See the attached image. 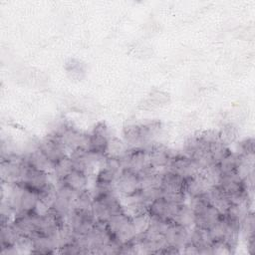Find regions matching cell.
I'll list each match as a JSON object with an SVG mask.
<instances>
[{"mask_svg": "<svg viewBox=\"0 0 255 255\" xmlns=\"http://www.w3.org/2000/svg\"><path fill=\"white\" fill-rule=\"evenodd\" d=\"M106 225L113 238L121 245L130 242L136 235L131 217L127 212L112 216Z\"/></svg>", "mask_w": 255, "mask_h": 255, "instance_id": "cell-1", "label": "cell"}, {"mask_svg": "<svg viewBox=\"0 0 255 255\" xmlns=\"http://www.w3.org/2000/svg\"><path fill=\"white\" fill-rule=\"evenodd\" d=\"M166 170L172 171L177 175L181 176L182 178H188L195 175H198L201 171V168L190 157H187L181 153L175 154L169 161Z\"/></svg>", "mask_w": 255, "mask_h": 255, "instance_id": "cell-2", "label": "cell"}, {"mask_svg": "<svg viewBox=\"0 0 255 255\" xmlns=\"http://www.w3.org/2000/svg\"><path fill=\"white\" fill-rule=\"evenodd\" d=\"M140 189L139 177L128 169H123L116 181L117 193L128 198L135 195Z\"/></svg>", "mask_w": 255, "mask_h": 255, "instance_id": "cell-3", "label": "cell"}, {"mask_svg": "<svg viewBox=\"0 0 255 255\" xmlns=\"http://www.w3.org/2000/svg\"><path fill=\"white\" fill-rule=\"evenodd\" d=\"M39 149L53 163L68 155L66 152L67 149L60 140V138L52 133H48L45 137L39 140Z\"/></svg>", "mask_w": 255, "mask_h": 255, "instance_id": "cell-4", "label": "cell"}, {"mask_svg": "<svg viewBox=\"0 0 255 255\" xmlns=\"http://www.w3.org/2000/svg\"><path fill=\"white\" fill-rule=\"evenodd\" d=\"M50 182L49 180V173L36 169L32 166H29L28 164H26L23 175L21 177L20 184H22L23 186L36 190V191H40L42 188H44L48 183Z\"/></svg>", "mask_w": 255, "mask_h": 255, "instance_id": "cell-5", "label": "cell"}, {"mask_svg": "<svg viewBox=\"0 0 255 255\" xmlns=\"http://www.w3.org/2000/svg\"><path fill=\"white\" fill-rule=\"evenodd\" d=\"M141 147H144L147 150L149 163L156 170L158 168L165 169L170 159L175 155L162 144H154L152 142Z\"/></svg>", "mask_w": 255, "mask_h": 255, "instance_id": "cell-6", "label": "cell"}, {"mask_svg": "<svg viewBox=\"0 0 255 255\" xmlns=\"http://www.w3.org/2000/svg\"><path fill=\"white\" fill-rule=\"evenodd\" d=\"M112 137L110 133V129L108 126L100 122L94 128L92 132L90 133V140H91V151L105 154L109 139Z\"/></svg>", "mask_w": 255, "mask_h": 255, "instance_id": "cell-7", "label": "cell"}, {"mask_svg": "<svg viewBox=\"0 0 255 255\" xmlns=\"http://www.w3.org/2000/svg\"><path fill=\"white\" fill-rule=\"evenodd\" d=\"M177 207L178 205L168 202L161 196L148 204L147 213L149 217L172 221Z\"/></svg>", "mask_w": 255, "mask_h": 255, "instance_id": "cell-8", "label": "cell"}, {"mask_svg": "<svg viewBox=\"0 0 255 255\" xmlns=\"http://www.w3.org/2000/svg\"><path fill=\"white\" fill-rule=\"evenodd\" d=\"M166 245L182 249V247L189 241V229L171 221L164 233Z\"/></svg>", "mask_w": 255, "mask_h": 255, "instance_id": "cell-9", "label": "cell"}, {"mask_svg": "<svg viewBox=\"0 0 255 255\" xmlns=\"http://www.w3.org/2000/svg\"><path fill=\"white\" fill-rule=\"evenodd\" d=\"M209 187H211V186L207 183V181L199 173L198 175L184 179L183 192H184L185 196L187 195L190 198H197V197H200L201 195H203Z\"/></svg>", "mask_w": 255, "mask_h": 255, "instance_id": "cell-10", "label": "cell"}, {"mask_svg": "<svg viewBox=\"0 0 255 255\" xmlns=\"http://www.w3.org/2000/svg\"><path fill=\"white\" fill-rule=\"evenodd\" d=\"M184 178L176 173L164 169L161 172L160 189L162 193L166 192H183Z\"/></svg>", "mask_w": 255, "mask_h": 255, "instance_id": "cell-11", "label": "cell"}, {"mask_svg": "<svg viewBox=\"0 0 255 255\" xmlns=\"http://www.w3.org/2000/svg\"><path fill=\"white\" fill-rule=\"evenodd\" d=\"M26 164L32 166L36 169L45 171V172H52L54 163L38 148L28 154H23Z\"/></svg>", "mask_w": 255, "mask_h": 255, "instance_id": "cell-12", "label": "cell"}, {"mask_svg": "<svg viewBox=\"0 0 255 255\" xmlns=\"http://www.w3.org/2000/svg\"><path fill=\"white\" fill-rule=\"evenodd\" d=\"M60 182L75 192H81L88 189V175L77 169H73Z\"/></svg>", "mask_w": 255, "mask_h": 255, "instance_id": "cell-13", "label": "cell"}, {"mask_svg": "<svg viewBox=\"0 0 255 255\" xmlns=\"http://www.w3.org/2000/svg\"><path fill=\"white\" fill-rule=\"evenodd\" d=\"M172 221L187 229H190L194 226L195 212L189 204H186L184 202L178 205Z\"/></svg>", "mask_w": 255, "mask_h": 255, "instance_id": "cell-14", "label": "cell"}, {"mask_svg": "<svg viewBox=\"0 0 255 255\" xmlns=\"http://www.w3.org/2000/svg\"><path fill=\"white\" fill-rule=\"evenodd\" d=\"M39 201H40V198H39L38 191L27 188V187L24 186V190L22 192L21 199H20L19 210H18L17 213L36 211L37 207H38V204H39Z\"/></svg>", "mask_w": 255, "mask_h": 255, "instance_id": "cell-15", "label": "cell"}, {"mask_svg": "<svg viewBox=\"0 0 255 255\" xmlns=\"http://www.w3.org/2000/svg\"><path fill=\"white\" fill-rule=\"evenodd\" d=\"M194 246L198 248V254L199 249L205 246H209L212 244L213 240L209 234V231L207 229L199 228L196 226H193L189 229V241Z\"/></svg>", "mask_w": 255, "mask_h": 255, "instance_id": "cell-16", "label": "cell"}, {"mask_svg": "<svg viewBox=\"0 0 255 255\" xmlns=\"http://www.w3.org/2000/svg\"><path fill=\"white\" fill-rule=\"evenodd\" d=\"M124 141L128 146H131L132 148L140 147L141 135H140V127L139 125H128L124 128Z\"/></svg>", "mask_w": 255, "mask_h": 255, "instance_id": "cell-17", "label": "cell"}, {"mask_svg": "<svg viewBox=\"0 0 255 255\" xmlns=\"http://www.w3.org/2000/svg\"><path fill=\"white\" fill-rule=\"evenodd\" d=\"M243 155L237 153V152H229L223 159H221L217 165L221 171V174H227L234 172L237 168V166L242 161Z\"/></svg>", "mask_w": 255, "mask_h": 255, "instance_id": "cell-18", "label": "cell"}, {"mask_svg": "<svg viewBox=\"0 0 255 255\" xmlns=\"http://www.w3.org/2000/svg\"><path fill=\"white\" fill-rule=\"evenodd\" d=\"M249 207H250V202L231 203L226 213L224 214V216L232 221H236L240 223L242 219L251 211Z\"/></svg>", "mask_w": 255, "mask_h": 255, "instance_id": "cell-19", "label": "cell"}, {"mask_svg": "<svg viewBox=\"0 0 255 255\" xmlns=\"http://www.w3.org/2000/svg\"><path fill=\"white\" fill-rule=\"evenodd\" d=\"M128 146L127 143L115 136H112L109 139L108 146L106 149L105 154L110 157H117V158H122L128 151Z\"/></svg>", "mask_w": 255, "mask_h": 255, "instance_id": "cell-20", "label": "cell"}, {"mask_svg": "<svg viewBox=\"0 0 255 255\" xmlns=\"http://www.w3.org/2000/svg\"><path fill=\"white\" fill-rule=\"evenodd\" d=\"M74 169V165L73 162L68 155L62 157L61 159H59L58 161H56L54 163V167L52 170L53 175H55V177L57 178L58 181L63 180L72 170Z\"/></svg>", "mask_w": 255, "mask_h": 255, "instance_id": "cell-21", "label": "cell"}, {"mask_svg": "<svg viewBox=\"0 0 255 255\" xmlns=\"http://www.w3.org/2000/svg\"><path fill=\"white\" fill-rule=\"evenodd\" d=\"M119 172L103 165L102 168L99 170L96 176V183L103 184V185H114L116 186V181L119 177Z\"/></svg>", "mask_w": 255, "mask_h": 255, "instance_id": "cell-22", "label": "cell"}, {"mask_svg": "<svg viewBox=\"0 0 255 255\" xmlns=\"http://www.w3.org/2000/svg\"><path fill=\"white\" fill-rule=\"evenodd\" d=\"M93 201H94V197L90 190L86 189L84 191L78 192L74 199V209L91 210Z\"/></svg>", "mask_w": 255, "mask_h": 255, "instance_id": "cell-23", "label": "cell"}, {"mask_svg": "<svg viewBox=\"0 0 255 255\" xmlns=\"http://www.w3.org/2000/svg\"><path fill=\"white\" fill-rule=\"evenodd\" d=\"M229 152H230V149H229L228 145L225 142H223L222 140L209 145V153H210L211 159L214 163H218Z\"/></svg>", "mask_w": 255, "mask_h": 255, "instance_id": "cell-24", "label": "cell"}, {"mask_svg": "<svg viewBox=\"0 0 255 255\" xmlns=\"http://www.w3.org/2000/svg\"><path fill=\"white\" fill-rule=\"evenodd\" d=\"M254 229H255V220H254V214L252 211H250L240 222V234L243 235V237L246 239V241L252 237H255L254 235Z\"/></svg>", "mask_w": 255, "mask_h": 255, "instance_id": "cell-25", "label": "cell"}, {"mask_svg": "<svg viewBox=\"0 0 255 255\" xmlns=\"http://www.w3.org/2000/svg\"><path fill=\"white\" fill-rule=\"evenodd\" d=\"M131 221L133 224V227L135 229L136 234H139L143 232L149 224V215L147 212H141L134 215H131Z\"/></svg>", "mask_w": 255, "mask_h": 255, "instance_id": "cell-26", "label": "cell"}, {"mask_svg": "<svg viewBox=\"0 0 255 255\" xmlns=\"http://www.w3.org/2000/svg\"><path fill=\"white\" fill-rule=\"evenodd\" d=\"M198 137L202 142H204L206 145H211L217 141H220V131L216 129H206L199 133Z\"/></svg>", "mask_w": 255, "mask_h": 255, "instance_id": "cell-27", "label": "cell"}, {"mask_svg": "<svg viewBox=\"0 0 255 255\" xmlns=\"http://www.w3.org/2000/svg\"><path fill=\"white\" fill-rule=\"evenodd\" d=\"M236 152L243 156L254 155V139L252 137H248L240 141L237 144Z\"/></svg>", "mask_w": 255, "mask_h": 255, "instance_id": "cell-28", "label": "cell"}, {"mask_svg": "<svg viewBox=\"0 0 255 255\" xmlns=\"http://www.w3.org/2000/svg\"><path fill=\"white\" fill-rule=\"evenodd\" d=\"M220 131V138L223 142H225L226 144H228V142L233 141L236 137V128L234 126H232L231 124L226 125Z\"/></svg>", "mask_w": 255, "mask_h": 255, "instance_id": "cell-29", "label": "cell"}]
</instances>
